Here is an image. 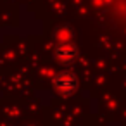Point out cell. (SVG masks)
I'll list each match as a JSON object with an SVG mask.
<instances>
[{
  "mask_svg": "<svg viewBox=\"0 0 126 126\" xmlns=\"http://www.w3.org/2000/svg\"><path fill=\"white\" fill-rule=\"evenodd\" d=\"M76 85H78V79H76V76H74L73 73H69V71L57 74L55 79H54V86H55V90H57L59 93H62V95H69V93H73V92L76 90Z\"/></svg>",
  "mask_w": 126,
  "mask_h": 126,
  "instance_id": "obj_1",
  "label": "cell"
},
{
  "mask_svg": "<svg viewBox=\"0 0 126 126\" xmlns=\"http://www.w3.org/2000/svg\"><path fill=\"white\" fill-rule=\"evenodd\" d=\"M55 55H57V59H59L61 62H71V61L76 57V50H74V47H73L71 43L64 42V43L57 45Z\"/></svg>",
  "mask_w": 126,
  "mask_h": 126,
  "instance_id": "obj_2",
  "label": "cell"
}]
</instances>
